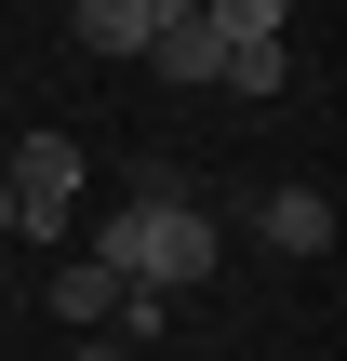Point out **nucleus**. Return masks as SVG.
<instances>
[{
	"mask_svg": "<svg viewBox=\"0 0 347 361\" xmlns=\"http://www.w3.org/2000/svg\"><path fill=\"white\" fill-rule=\"evenodd\" d=\"M214 255H227L214 201H120V214H107V241H94V268H107V281H134V295H201V281H214Z\"/></svg>",
	"mask_w": 347,
	"mask_h": 361,
	"instance_id": "f257e3e1",
	"label": "nucleus"
},
{
	"mask_svg": "<svg viewBox=\"0 0 347 361\" xmlns=\"http://www.w3.org/2000/svg\"><path fill=\"white\" fill-rule=\"evenodd\" d=\"M80 174H94V147H80V134H13V161H0L13 241H67V214H80Z\"/></svg>",
	"mask_w": 347,
	"mask_h": 361,
	"instance_id": "f03ea898",
	"label": "nucleus"
},
{
	"mask_svg": "<svg viewBox=\"0 0 347 361\" xmlns=\"http://www.w3.org/2000/svg\"><path fill=\"white\" fill-rule=\"evenodd\" d=\"M201 13H214V40H227V67H214V80L267 107V94L294 80V54H281V0H201Z\"/></svg>",
	"mask_w": 347,
	"mask_h": 361,
	"instance_id": "7ed1b4c3",
	"label": "nucleus"
},
{
	"mask_svg": "<svg viewBox=\"0 0 347 361\" xmlns=\"http://www.w3.org/2000/svg\"><path fill=\"white\" fill-rule=\"evenodd\" d=\"M160 27H174V0H80L67 13L80 54H160Z\"/></svg>",
	"mask_w": 347,
	"mask_h": 361,
	"instance_id": "20e7f679",
	"label": "nucleus"
},
{
	"mask_svg": "<svg viewBox=\"0 0 347 361\" xmlns=\"http://www.w3.org/2000/svg\"><path fill=\"white\" fill-rule=\"evenodd\" d=\"M147 67H160V80H214V67H227L214 13H201V0H174V27H160V54H147Z\"/></svg>",
	"mask_w": 347,
	"mask_h": 361,
	"instance_id": "39448f33",
	"label": "nucleus"
},
{
	"mask_svg": "<svg viewBox=\"0 0 347 361\" xmlns=\"http://www.w3.org/2000/svg\"><path fill=\"white\" fill-rule=\"evenodd\" d=\"M254 228H267L281 255H321V241H334V201H321V188H267V201H254Z\"/></svg>",
	"mask_w": 347,
	"mask_h": 361,
	"instance_id": "423d86ee",
	"label": "nucleus"
},
{
	"mask_svg": "<svg viewBox=\"0 0 347 361\" xmlns=\"http://www.w3.org/2000/svg\"><path fill=\"white\" fill-rule=\"evenodd\" d=\"M40 308H53V322H67V335H94V322H107V308H120V281H107V268H94V255H67V268H53V281H40Z\"/></svg>",
	"mask_w": 347,
	"mask_h": 361,
	"instance_id": "0eeeda50",
	"label": "nucleus"
},
{
	"mask_svg": "<svg viewBox=\"0 0 347 361\" xmlns=\"http://www.w3.org/2000/svg\"><path fill=\"white\" fill-rule=\"evenodd\" d=\"M120 188H134V201H201V188H187V161H174V147H134V161H120Z\"/></svg>",
	"mask_w": 347,
	"mask_h": 361,
	"instance_id": "6e6552de",
	"label": "nucleus"
},
{
	"mask_svg": "<svg viewBox=\"0 0 347 361\" xmlns=\"http://www.w3.org/2000/svg\"><path fill=\"white\" fill-rule=\"evenodd\" d=\"M67 361H120V348H107V335H80V348H67Z\"/></svg>",
	"mask_w": 347,
	"mask_h": 361,
	"instance_id": "1a4fd4ad",
	"label": "nucleus"
},
{
	"mask_svg": "<svg viewBox=\"0 0 347 361\" xmlns=\"http://www.w3.org/2000/svg\"><path fill=\"white\" fill-rule=\"evenodd\" d=\"M0 241H13V201H0Z\"/></svg>",
	"mask_w": 347,
	"mask_h": 361,
	"instance_id": "9d476101",
	"label": "nucleus"
}]
</instances>
